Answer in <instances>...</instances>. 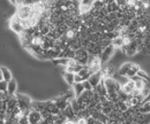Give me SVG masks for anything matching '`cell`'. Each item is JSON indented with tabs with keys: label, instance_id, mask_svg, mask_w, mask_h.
<instances>
[{
	"label": "cell",
	"instance_id": "6da1fadb",
	"mask_svg": "<svg viewBox=\"0 0 150 124\" xmlns=\"http://www.w3.org/2000/svg\"><path fill=\"white\" fill-rule=\"evenodd\" d=\"M16 6V15L14 18L19 21H25L33 16L34 9L31 7V4H18Z\"/></svg>",
	"mask_w": 150,
	"mask_h": 124
},
{
	"label": "cell",
	"instance_id": "7a4b0ae2",
	"mask_svg": "<svg viewBox=\"0 0 150 124\" xmlns=\"http://www.w3.org/2000/svg\"><path fill=\"white\" fill-rule=\"evenodd\" d=\"M86 67L89 71V74H94V72H97L102 69L103 67V63L99 59V56H96V55H89L88 57V61L86 63Z\"/></svg>",
	"mask_w": 150,
	"mask_h": 124
},
{
	"label": "cell",
	"instance_id": "3957f363",
	"mask_svg": "<svg viewBox=\"0 0 150 124\" xmlns=\"http://www.w3.org/2000/svg\"><path fill=\"white\" fill-rule=\"evenodd\" d=\"M88 57H89V54L87 52V50L84 47H81L79 50L75 51V55H74V59L82 66H86L87 61H88Z\"/></svg>",
	"mask_w": 150,
	"mask_h": 124
},
{
	"label": "cell",
	"instance_id": "277c9868",
	"mask_svg": "<svg viewBox=\"0 0 150 124\" xmlns=\"http://www.w3.org/2000/svg\"><path fill=\"white\" fill-rule=\"evenodd\" d=\"M113 51H114V47H113L112 45H109L108 47H105V48L102 51V53H100V55H99V59H100V61H102L103 64L106 63V62L109 61V59L111 57Z\"/></svg>",
	"mask_w": 150,
	"mask_h": 124
},
{
	"label": "cell",
	"instance_id": "5b68a950",
	"mask_svg": "<svg viewBox=\"0 0 150 124\" xmlns=\"http://www.w3.org/2000/svg\"><path fill=\"white\" fill-rule=\"evenodd\" d=\"M102 79H103V78H102V72L99 70V71H97V72L91 74V75L89 76V78H88V82L90 83V85L93 86V89H95V88L99 84V82H100Z\"/></svg>",
	"mask_w": 150,
	"mask_h": 124
},
{
	"label": "cell",
	"instance_id": "8992f818",
	"mask_svg": "<svg viewBox=\"0 0 150 124\" xmlns=\"http://www.w3.org/2000/svg\"><path fill=\"white\" fill-rule=\"evenodd\" d=\"M11 29H12L14 32H18L19 35H21V34L24 31V29H23L21 22L15 18H13V20L11 21Z\"/></svg>",
	"mask_w": 150,
	"mask_h": 124
},
{
	"label": "cell",
	"instance_id": "52a82bcc",
	"mask_svg": "<svg viewBox=\"0 0 150 124\" xmlns=\"http://www.w3.org/2000/svg\"><path fill=\"white\" fill-rule=\"evenodd\" d=\"M0 71H1L2 81H5L6 83H8L9 81H12V79H13V77H12V72L8 70L7 68H4V67H1V68H0Z\"/></svg>",
	"mask_w": 150,
	"mask_h": 124
},
{
	"label": "cell",
	"instance_id": "ba28073f",
	"mask_svg": "<svg viewBox=\"0 0 150 124\" xmlns=\"http://www.w3.org/2000/svg\"><path fill=\"white\" fill-rule=\"evenodd\" d=\"M6 92L8 95H13L15 92H16V82L14 79L9 81L7 83V89H6Z\"/></svg>",
	"mask_w": 150,
	"mask_h": 124
},
{
	"label": "cell",
	"instance_id": "9c48e42d",
	"mask_svg": "<svg viewBox=\"0 0 150 124\" xmlns=\"http://www.w3.org/2000/svg\"><path fill=\"white\" fill-rule=\"evenodd\" d=\"M72 86H73V92H74L75 98L80 97L83 93V91H84V88H83L82 83H74Z\"/></svg>",
	"mask_w": 150,
	"mask_h": 124
},
{
	"label": "cell",
	"instance_id": "30bf717a",
	"mask_svg": "<svg viewBox=\"0 0 150 124\" xmlns=\"http://www.w3.org/2000/svg\"><path fill=\"white\" fill-rule=\"evenodd\" d=\"M139 69H140V67H139L137 64H135V63H131V67H129V69H128V71H127V75H126V76H127L128 78L132 77V76H135Z\"/></svg>",
	"mask_w": 150,
	"mask_h": 124
},
{
	"label": "cell",
	"instance_id": "8fae6325",
	"mask_svg": "<svg viewBox=\"0 0 150 124\" xmlns=\"http://www.w3.org/2000/svg\"><path fill=\"white\" fill-rule=\"evenodd\" d=\"M64 78H65V81L67 82V84L68 85H73L74 84V74H71V72H65L64 71Z\"/></svg>",
	"mask_w": 150,
	"mask_h": 124
},
{
	"label": "cell",
	"instance_id": "7c38bea8",
	"mask_svg": "<svg viewBox=\"0 0 150 124\" xmlns=\"http://www.w3.org/2000/svg\"><path fill=\"white\" fill-rule=\"evenodd\" d=\"M136 76L141 79H144V81H149V76L148 74H146V71H143L142 69H139L137 72H136Z\"/></svg>",
	"mask_w": 150,
	"mask_h": 124
},
{
	"label": "cell",
	"instance_id": "4fadbf2b",
	"mask_svg": "<svg viewBox=\"0 0 150 124\" xmlns=\"http://www.w3.org/2000/svg\"><path fill=\"white\" fill-rule=\"evenodd\" d=\"M82 85H83V88H84V91H93V86L90 85V83L88 82V81H84V82H82Z\"/></svg>",
	"mask_w": 150,
	"mask_h": 124
},
{
	"label": "cell",
	"instance_id": "5bb4252c",
	"mask_svg": "<svg viewBox=\"0 0 150 124\" xmlns=\"http://www.w3.org/2000/svg\"><path fill=\"white\" fill-rule=\"evenodd\" d=\"M6 89H7V83L5 81H1L0 82V92H6Z\"/></svg>",
	"mask_w": 150,
	"mask_h": 124
},
{
	"label": "cell",
	"instance_id": "9a60e30c",
	"mask_svg": "<svg viewBox=\"0 0 150 124\" xmlns=\"http://www.w3.org/2000/svg\"><path fill=\"white\" fill-rule=\"evenodd\" d=\"M74 83H82V78L77 74H74Z\"/></svg>",
	"mask_w": 150,
	"mask_h": 124
},
{
	"label": "cell",
	"instance_id": "2e32d148",
	"mask_svg": "<svg viewBox=\"0 0 150 124\" xmlns=\"http://www.w3.org/2000/svg\"><path fill=\"white\" fill-rule=\"evenodd\" d=\"M9 1H11L13 5H16V4H18V0H9Z\"/></svg>",
	"mask_w": 150,
	"mask_h": 124
}]
</instances>
